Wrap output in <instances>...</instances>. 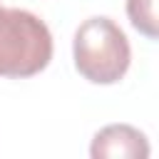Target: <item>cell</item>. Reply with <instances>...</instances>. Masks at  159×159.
<instances>
[{"instance_id":"cell-1","label":"cell","mask_w":159,"mask_h":159,"mask_svg":"<svg viewBox=\"0 0 159 159\" xmlns=\"http://www.w3.org/2000/svg\"><path fill=\"white\" fill-rule=\"evenodd\" d=\"M72 55L77 72L94 84H114L119 82L132 62V47L122 27L104 17L84 20L72 40Z\"/></svg>"},{"instance_id":"cell-2","label":"cell","mask_w":159,"mask_h":159,"mask_svg":"<svg viewBox=\"0 0 159 159\" xmlns=\"http://www.w3.org/2000/svg\"><path fill=\"white\" fill-rule=\"evenodd\" d=\"M52 60L50 27L20 7L0 5V77H32Z\"/></svg>"},{"instance_id":"cell-3","label":"cell","mask_w":159,"mask_h":159,"mask_svg":"<svg viewBox=\"0 0 159 159\" xmlns=\"http://www.w3.org/2000/svg\"><path fill=\"white\" fill-rule=\"evenodd\" d=\"M89 154L94 159H147L149 142L129 124H109L94 134Z\"/></svg>"},{"instance_id":"cell-4","label":"cell","mask_w":159,"mask_h":159,"mask_svg":"<svg viewBox=\"0 0 159 159\" xmlns=\"http://www.w3.org/2000/svg\"><path fill=\"white\" fill-rule=\"evenodd\" d=\"M127 15H129V22L142 35H147L149 40H157L159 35L157 0H127Z\"/></svg>"}]
</instances>
